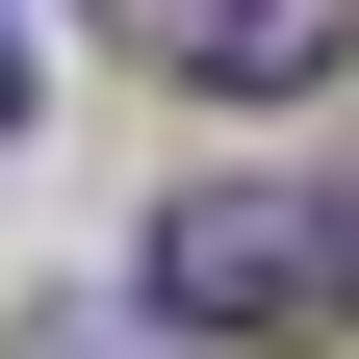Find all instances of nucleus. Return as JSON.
Instances as JSON below:
<instances>
[{
  "label": "nucleus",
  "mask_w": 359,
  "mask_h": 359,
  "mask_svg": "<svg viewBox=\"0 0 359 359\" xmlns=\"http://www.w3.org/2000/svg\"><path fill=\"white\" fill-rule=\"evenodd\" d=\"M154 308L180 334H359V205L334 180H180L154 205Z\"/></svg>",
  "instance_id": "nucleus-1"
},
{
  "label": "nucleus",
  "mask_w": 359,
  "mask_h": 359,
  "mask_svg": "<svg viewBox=\"0 0 359 359\" xmlns=\"http://www.w3.org/2000/svg\"><path fill=\"white\" fill-rule=\"evenodd\" d=\"M154 77H205V103H308V77L359 52V0H103Z\"/></svg>",
  "instance_id": "nucleus-2"
},
{
  "label": "nucleus",
  "mask_w": 359,
  "mask_h": 359,
  "mask_svg": "<svg viewBox=\"0 0 359 359\" xmlns=\"http://www.w3.org/2000/svg\"><path fill=\"white\" fill-rule=\"evenodd\" d=\"M0 128H26V26H0Z\"/></svg>",
  "instance_id": "nucleus-3"
}]
</instances>
